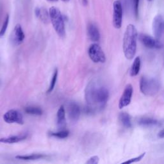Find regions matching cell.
<instances>
[{
  "label": "cell",
  "mask_w": 164,
  "mask_h": 164,
  "mask_svg": "<svg viewBox=\"0 0 164 164\" xmlns=\"http://www.w3.org/2000/svg\"><path fill=\"white\" fill-rule=\"evenodd\" d=\"M85 97L89 112L103 108L109 97L108 90L96 81L89 82L85 90Z\"/></svg>",
  "instance_id": "cell-1"
},
{
  "label": "cell",
  "mask_w": 164,
  "mask_h": 164,
  "mask_svg": "<svg viewBox=\"0 0 164 164\" xmlns=\"http://www.w3.org/2000/svg\"><path fill=\"white\" fill-rule=\"evenodd\" d=\"M137 38L138 32L136 27L132 24L128 25L124 32L123 44L124 56L128 60L133 59L135 55Z\"/></svg>",
  "instance_id": "cell-2"
},
{
  "label": "cell",
  "mask_w": 164,
  "mask_h": 164,
  "mask_svg": "<svg viewBox=\"0 0 164 164\" xmlns=\"http://www.w3.org/2000/svg\"><path fill=\"white\" fill-rule=\"evenodd\" d=\"M50 21L58 36L63 37L65 36V28L63 15L57 7H52L49 10Z\"/></svg>",
  "instance_id": "cell-3"
},
{
  "label": "cell",
  "mask_w": 164,
  "mask_h": 164,
  "mask_svg": "<svg viewBox=\"0 0 164 164\" xmlns=\"http://www.w3.org/2000/svg\"><path fill=\"white\" fill-rule=\"evenodd\" d=\"M140 89L143 94L153 96L160 90V83L156 78L142 76L140 81Z\"/></svg>",
  "instance_id": "cell-4"
},
{
  "label": "cell",
  "mask_w": 164,
  "mask_h": 164,
  "mask_svg": "<svg viewBox=\"0 0 164 164\" xmlns=\"http://www.w3.org/2000/svg\"><path fill=\"white\" fill-rule=\"evenodd\" d=\"M88 53L90 58L94 63H105L106 61V57L102 48L97 44L94 43L90 46Z\"/></svg>",
  "instance_id": "cell-5"
},
{
  "label": "cell",
  "mask_w": 164,
  "mask_h": 164,
  "mask_svg": "<svg viewBox=\"0 0 164 164\" xmlns=\"http://www.w3.org/2000/svg\"><path fill=\"white\" fill-rule=\"evenodd\" d=\"M123 22V7L120 1H115L113 4V25L116 29H120Z\"/></svg>",
  "instance_id": "cell-6"
},
{
  "label": "cell",
  "mask_w": 164,
  "mask_h": 164,
  "mask_svg": "<svg viewBox=\"0 0 164 164\" xmlns=\"http://www.w3.org/2000/svg\"><path fill=\"white\" fill-rule=\"evenodd\" d=\"M139 40L142 44L146 47L150 49H161L163 47V44L156 38L146 34H141L139 35Z\"/></svg>",
  "instance_id": "cell-7"
},
{
  "label": "cell",
  "mask_w": 164,
  "mask_h": 164,
  "mask_svg": "<svg viewBox=\"0 0 164 164\" xmlns=\"http://www.w3.org/2000/svg\"><path fill=\"white\" fill-rule=\"evenodd\" d=\"M3 120L7 123H18L23 124V117L22 114L15 110H10L3 115Z\"/></svg>",
  "instance_id": "cell-8"
},
{
  "label": "cell",
  "mask_w": 164,
  "mask_h": 164,
  "mask_svg": "<svg viewBox=\"0 0 164 164\" xmlns=\"http://www.w3.org/2000/svg\"><path fill=\"white\" fill-rule=\"evenodd\" d=\"M134 92V88L133 86L131 84H128L124 91L123 93L120 98L119 102V109H123V108L128 106L131 101H132V97Z\"/></svg>",
  "instance_id": "cell-9"
},
{
  "label": "cell",
  "mask_w": 164,
  "mask_h": 164,
  "mask_svg": "<svg viewBox=\"0 0 164 164\" xmlns=\"http://www.w3.org/2000/svg\"><path fill=\"white\" fill-rule=\"evenodd\" d=\"M25 37V36L21 26L19 24L16 25L10 36V41L12 44L14 46L19 45L23 43Z\"/></svg>",
  "instance_id": "cell-10"
},
{
  "label": "cell",
  "mask_w": 164,
  "mask_h": 164,
  "mask_svg": "<svg viewBox=\"0 0 164 164\" xmlns=\"http://www.w3.org/2000/svg\"><path fill=\"white\" fill-rule=\"evenodd\" d=\"M152 28L155 37L157 39H159L161 37L164 29L163 19L160 14L156 15L154 18Z\"/></svg>",
  "instance_id": "cell-11"
},
{
  "label": "cell",
  "mask_w": 164,
  "mask_h": 164,
  "mask_svg": "<svg viewBox=\"0 0 164 164\" xmlns=\"http://www.w3.org/2000/svg\"><path fill=\"white\" fill-rule=\"evenodd\" d=\"M68 116L73 122H76L80 116V108L75 102H70L68 107Z\"/></svg>",
  "instance_id": "cell-12"
},
{
  "label": "cell",
  "mask_w": 164,
  "mask_h": 164,
  "mask_svg": "<svg viewBox=\"0 0 164 164\" xmlns=\"http://www.w3.org/2000/svg\"><path fill=\"white\" fill-rule=\"evenodd\" d=\"M137 123L139 125L144 127H153L160 126L162 124V122L152 118L142 117L137 119Z\"/></svg>",
  "instance_id": "cell-13"
},
{
  "label": "cell",
  "mask_w": 164,
  "mask_h": 164,
  "mask_svg": "<svg viewBox=\"0 0 164 164\" xmlns=\"http://www.w3.org/2000/svg\"><path fill=\"white\" fill-rule=\"evenodd\" d=\"M57 126L59 130H63L66 128V119H65V110L63 105L60 106L57 112Z\"/></svg>",
  "instance_id": "cell-14"
},
{
  "label": "cell",
  "mask_w": 164,
  "mask_h": 164,
  "mask_svg": "<svg viewBox=\"0 0 164 164\" xmlns=\"http://www.w3.org/2000/svg\"><path fill=\"white\" fill-rule=\"evenodd\" d=\"M88 36L92 42H98L100 39V34L99 30L94 24H89L87 28Z\"/></svg>",
  "instance_id": "cell-15"
},
{
  "label": "cell",
  "mask_w": 164,
  "mask_h": 164,
  "mask_svg": "<svg viewBox=\"0 0 164 164\" xmlns=\"http://www.w3.org/2000/svg\"><path fill=\"white\" fill-rule=\"evenodd\" d=\"M35 12L37 18H38L42 23L47 24L50 22V12H48L46 8L39 7L36 8Z\"/></svg>",
  "instance_id": "cell-16"
},
{
  "label": "cell",
  "mask_w": 164,
  "mask_h": 164,
  "mask_svg": "<svg viewBox=\"0 0 164 164\" xmlns=\"http://www.w3.org/2000/svg\"><path fill=\"white\" fill-rule=\"evenodd\" d=\"M27 137V135H14L10 136L8 137H3L0 139V143L5 144H14L21 142Z\"/></svg>",
  "instance_id": "cell-17"
},
{
  "label": "cell",
  "mask_w": 164,
  "mask_h": 164,
  "mask_svg": "<svg viewBox=\"0 0 164 164\" xmlns=\"http://www.w3.org/2000/svg\"><path fill=\"white\" fill-rule=\"evenodd\" d=\"M119 119L122 125L126 128H130L132 127V121L131 117L126 112H121L119 116Z\"/></svg>",
  "instance_id": "cell-18"
},
{
  "label": "cell",
  "mask_w": 164,
  "mask_h": 164,
  "mask_svg": "<svg viewBox=\"0 0 164 164\" xmlns=\"http://www.w3.org/2000/svg\"><path fill=\"white\" fill-rule=\"evenodd\" d=\"M140 69V58L139 57H137L132 65L130 69L131 76H136L138 75Z\"/></svg>",
  "instance_id": "cell-19"
},
{
  "label": "cell",
  "mask_w": 164,
  "mask_h": 164,
  "mask_svg": "<svg viewBox=\"0 0 164 164\" xmlns=\"http://www.w3.org/2000/svg\"><path fill=\"white\" fill-rule=\"evenodd\" d=\"M46 156V155L42 154H33L30 155H18L15 156V158L22 160H35L44 158Z\"/></svg>",
  "instance_id": "cell-20"
},
{
  "label": "cell",
  "mask_w": 164,
  "mask_h": 164,
  "mask_svg": "<svg viewBox=\"0 0 164 164\" xmlns=\"http://www.w3.org/2000/svg\"><path fill=\"white\" fill-rule=\"evenodd\" d=\"M25 111L26 113L34 115V116H41V115L43 113L42 109L39 107H26Z\"/></svg>",
  "instance_id": "cell-21"
},
{
  "label": "cell",
  "mask_w": 164,
  "mask_h": 164,
  "mask_svg": "<svg viewBox=\"0 0 164 164\" xmlns=\"http://www.w3.org/2000/svg\"><path fill=\"white\" fill-rule=\"evenodd\" d=\"M49 134H50V135L52 137H55L58 139H65L69 136V132L68 130L63 129V130H59L57 132H50Z\"/></svg>",
  "instance_id": "cell-22"
},
{
  "label": "cell",
  "mask_w": 164,
  "mask_h": 164,
  "mask_svg": "<svg viewBox=\"0 0 164 164\" xmlns=\"http://www.w3.org/2000/svg\"><path fill=\"white\" fill-rule=\"evenodd\" d=\"M57 77H58V69H56L55 70L54 73H53V77H52V79L50 85V87H49L48 90H47V94L51 93L53 90V89H54V88L55 87L56 83H57Z\"/></svg>",
  "instance_id": "cell-23"
},
{
  "label": "cell",
  "mask_w": 164,
  "mask_h": 164,
  "mask_svg": "<svg viewBox=\"0 0 164 164\" xmlns=\"http://www.w3.org/2000/svg\"><path fill=\"white\" fill-rule=\"evenodd\" d=\"M139 2H140V0H130L131 5H132L133 11H134V15L136 18H138V17H139Z\"/></svg>",
  "instance_id": "cell-24"
},
{
  "label": "cell",
  "mask_w": 164,
  "mask_h": 164,
  "mask_svg": "<svg viewBox=\"0 0 164 164\" xmlns=\"http://www.w3.org/2000/svg\"><path fill=\"white\" fill-rule=\"evenodd\" d=\"M8 23H9V15H7L4 21V23H3V25L2 26V28H1V30H0V38L3 37L5 36L8 25Z\"/></svg>",
  "instance_id": "cell-25"
},
{
  "label": "cell",
  "mask_w": 164,
  "mask_h": 164,
  "mask_svg": "<svg viewBox=\"0 0 164 164\" xmlns=\"http://www.w3.org/2000/svg\"><path fill=\"white\" fill-rule=\"evenodd\" d=\"M146 153H142L141 155H140L139 156H137V157H135V158H131L126 161H124L123 163H137V162H139L140 161V160H142L144 157L145 156Z\"/></svg>",
  "instance_id": "cell-26"
},
{
  "label": "cell",
  "mask_w": 164,
  "mask_h": 164,
  "mask_svg": "<svg viewBox=\"0 0 164 164\" xmlns=\"http://www.w3.org/2000/svg\"><path fill=\"white\" fill-rule=\"evenodd\" d=\"M100 161V158L97 156H93L90 157L86 162L87 164H97Z\"/></svg>",
  "instance_id": "cell-27"
},
{
  "label": "cell",
  "mask_w": 164,
  "mask_h": 164,
  "mask_svg": "<svg viewBox=\"0 0 164 164\" xmlns=\"http://www.w3.org/2000/svg\"><path fill=\"white\" fill-rule=\"evenodd\" d=\"M158 137L160 139H163L164 138V129H161L160 132L158 134Z\"/></svg>",
  "instance_id": "cell-28"
},
{
  "label": "cell",
  "mask_w": 164,
  "mask_h": 164,
  "mask_svg": "<svg viewBox=\"0 0 164 164\" xmlns=\"http://www.w3.org/2000/svg\"><path fill=\"white\" fill-rule=\"evenodd\" d=\"M80 1L84 6H86L87 5V0H80Z\"/></svg>",
  "instance_id": "cell-29"
},
{
  "label": "cell",
  "mask_w": 164,
  "mask_h": 164,
  "mask_svg": "<svg viewBox=\"0 0 164 164\" xmlns=\"http://www.w3.org/2000/svg\"><path fill=\"white\" fill-rule=\"evenodd\" d=\"M47 1H48V2H55L58 1V0H47Z\"/></svg>",
  "instance_id": "cell-30"
},
{
  "label": "cell",
  "mask_w": 164,
  "mask_h": 164,
  "mask_svg": "<svg viewBox=\"0 0 164 164\" xmlns=\"http://www.w3.org/2000/svg\"><path fill=\"white\" fill-rule=\"evenodd\" d=\"M61 1H62L63 2H69V0H61Z\"/></svg>",
  "instance_id": "cell-31"
},
{
  "label": "cell",
  "mask_w": 164,
  "mask_h": 164,
  "mask_svg": "<svg viewBox=\"0 0 164 164\" xmlns=\"http://www.w3.org/2000/svg\"><path fill=\"white\" fill-rule=\"evenodd\" d=\"M148 1H150V2H151V1H153V0H148Z\"/></svg>",
  "instance_id": "cell-32"
}]
</instances>
